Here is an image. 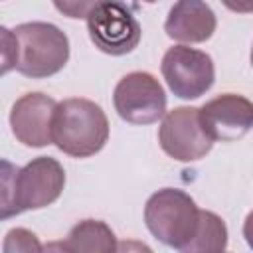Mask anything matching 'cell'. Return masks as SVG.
<instances>
[{
	"label": "cell",
	"instance_id": "obj_1",
	"mask_svg": "<svg viewBox=\"0 0 253 253\" xmlns=\"http://www.w3.org/2000/svg\"><path fill=\"white\" fill-rule=\"evenodd\" d=\"M2 219L53 204L65 188V170L51 156H38L22 168L2 162Z\"/></svg>",
	"mask_w": 253,
	"mask_h": 253
},
{
	"label": "cell",
	"instance_id": "obj_2",
	"mask_svg": "<svg viewBox=\"0 0 253 253\" xmlns=\"http://www.w3.org/2000/svg\"><path fill=\"white\" fill-rule=\"evenodd\" d=\"M109 140V119L105 111L89 99L71 97L55 107L53 144L67 156L89 158Z\"/></svg>",
	"mask_w": 253,
	"mask_h": 253
},
{
	"label": "cell",
	"instance_id": "obj_3",
	"mask_svg": "<svg viewBox=\"0 0 253 253\" xmlns=\"http://www.w3.org/2000/svg\"><path fill=\"white\" fill-rule=\"evenodd\" d=\"M14 69L32 79H45L59 73L69 59V38L55 24L26 22L14 30Z\"/></svg>",
	"mask_w": 253,
	"mask_h": 253
},
{
	"label": "cell",
	"instance_id": "obj_4",
	"mask_svg": "<svg viewBox=\"0 0 253 253\" xmlns=\"http://www.w3.org/2000/svg\"><path fill=\"white\" fill-rule=\"evenodd\" d=\"M200 208L194 198L178 188L154 192L144 206V223L148 231L164 245L184 251L196 235Z\"/></svg>",
	"mask_w": 253,
	"mask_h": 253
},
{
	"label": "cell",
	"instance_id": "obj_5",
	"mask_svg": "<svg viewBox=\"0 0 253 253\" xmlns=\"http://www.w3.org/2000/svg\"><path fill=\"white\" fill-rule=\"evenodd\" d=\"M87 32L95 47L107 55L130 53L142 36L132 10L119 0H103L87 16Z\"/></svg>",
	"mask_w": 253,
	"mask_h": 253
},
{
	"label": "cell",
	"instance_id": "obj_6",
	"mask_svg": "<svg viewBox=\"0 0 253 253\" xmlns=\"http://www.w3.org/2000/svg\"><path fill=\"white\" fill-rule=\"evenodd\" d=\"M168 89L180 99H198L206 95L215 81V67L210 53L188 45H172L160 63Z\"/></svg>",
	"mask_w": 253,
	"mask_h": 253
},
{
	"label": "cell",
	"instance_id": "obj_7",
	"mask_svg": "<svg viewBox=\"0 0 253 253\" xmlns=\"http://www.w3.org/2000/svg\"><path fill=\"white\" fill-rule=\"evenodd\" d=\"M117 115L130 125H150L166 115V93L148 71L126 73L113 91Z\"/></svg>",
	"mask_w": 253,
	"mask_h": 253
},
{
	"label": "cell",
	"instance_id": "obj_8",
	"mask_svg": "<svg viewBox=\"0 0 253 253\" xmlns=\"http://www.w3.org/2000/svg\"><path fill=\"white\" fill-rule=\"evenodd\" d=\"M158 142L178 162H196L213 146L211 136L202 126L198 107H176L168 111L158 128Z\"/></svg>",
	"mask_w": 253,
	"mask_h": 253
},
{
	"label": "cell",
	"instance_id": "obj_9",
	"mask_svg": "<svg viewBox=\"0 0 253 253\" xmlns=\"http://www.w3.org/2000/svg\"><path fill=\"white\" fill-rule=\"evenodd\" d=\"M200 121L215 142H233L253 128V101L237 93H223L200 107Z\"/></svg>",
	"mask_w": 253,
	"mask_h": 253
},
{
	"label": "cell",
	"instance_id": "obj_10",
	"mask_svg": "<svg viewBox=\"0 0 253 253\" xmlns=\"http://www.w3.org/2000/svg\"><path fill=\"white\" fill-rule=\"evenodd\" d=\"M57 103L45 93L22 95L10 111V126L18 142L42 148L53 142V115Z\"/></svg>",
	"mask_w": 253,
	"mask_h": 253
},
{
	"label": "cell",
	"instance_id": "obj_11",
	"mask_svg": "<svg viewBox=\"0 0 253 253\" xmlns=\"http://www.w3.org/2000/svg\"><path fill=\"white\" fill-rule=\"evenodd\" d=\"M217 18L206 0H176L164 22L168 38L182 43H202L215 32Z\"/></svg>",
	"mask_w": 253,
	"mask_h": 253
},
{
	"label": "cell",
	"instance_id": "obj_12",
	"mask_svg": "<svg viewBox=\"0 0 253 253\" xmlns=\"http://www.w3.org/2000/svg\"><path fill=\"white\" fill-rule=\"evenodd\" d=\"M63 251H89V253H113L119 249L113 229L101 219H83L75 223L65 241L51 245Z\"/></svg>",
	"mask_w": 253,
	"mask_h": 253
},
{
	"label": "cell",
	"instance_id": "obj_13",
	"mask_svg": "<svg viewBox=\"0 0 253 253\" xmlns=\"http://www.w3.org/2000/svg\"><path fill=\"white\" fill-rule=\"evenodd\" d=\"M227 247V227L225 221L210 211L200 210V221L194 239L184 249L186 253H198V251H223Z\"/></svg>",
	"mask_w": 253,
	"mask_h": 253
},
{
	"label": "cell",
	"instance_id": "obj_14",
	"mask_svg": "<svg viewBox=\"0 0 253 253\" xmlns=\"http://www.w3.org/2000/svg\"><path fill=\"white\" fill-rule=\"evenodd\" d=\"M4 251L6 253H12V251H42V245H40L38 237L32 231H28L24 227H16V229H10L6 233Z\"/></svg>",
	"mask_w": 253,
	"mask_h": 253
},
{
	"label": "cell",
	"instance_id": "obj_15",
	"mask_svg": "<svg viewBox=\"0 0 253 253\" xmlns=\"http://www.w3.org/2000/svg\"><path fill=\"white\" fill-rule=\"evenodd\" d=\"M103 0H53L57 12L73 20H87V16L101 4Z\"/></svg>",
	"mask_w": 253,
	"mask_h": 253
},
{
	"label": "cell",
	"instance_id": "obj_16",
	"mask_svg": "<svg viewBox=\"0 0 253 253\" xmlns=\"http://www.w3.org/2000/svg\"><path fill=\"white\" fill-rule=\"evenodd\" d=\"M2 57H4V65H2V73H8L10 69H14V61H16V38L14 32L8 28H2Z\"/></svg>",
	"mask_w": 253,
	"mask_h": 253
},
{
	"label": "cell",
	"instance_id": "obj_17",
	"mask_svg": "<svg viewBox=\"0 0 253 253\" xmlns=\"http://www.w3.org/2000/svg\"><path fill=\"white\" fill-rule=\"evenodd\" d=\"M223 6L237 14H249L253 12V0H221Z\"/></svg>",
	"mask_w": 253,
	"mask_h": 253
},
{
	"label": "cell",
	"instance_id": "obj_18",
	"mask_svg": "<svg viewBox=\"0 0 253 253\" xmlns=\"http://www.w3.org/2000/svg\"><path fill=\"white\" fill-rule=\"evenodd\" d=\"M243 237H245L247 245L253 249V210L247 213V217L243 221Z\"/></svg>",
	"mask_w": 253,
	"mask_h": 253
},
{
	"label": "cell",
	"instance_id": "obj_19",
	"mask_svg": "<svg viewBox=\"0 0 253 253\" xmlns=\"http://www.w3.org/2000/svg\"><path fill=\"white\" fill-rule=\"evenodd\" d=\"M140 2H146V4H154V2H158V0H140Z\"/></svg>",
	"mask_w": 253,
	"mask_h": 253
},
{
	"label": "cell",
	"instance_id": "obj_20",
	"mask_svg": "<svg viewBox=\"0 0 253 253\" xmlns=\"http://www.w3.org/2000/svg\"><path fill=\"white\" fill-rule=\"evenodd\" d=\"M251 63H253V47H251Z\"/></svg>",
	"mask_w": 253,
	"mask_h": 253
}]
</instances>
